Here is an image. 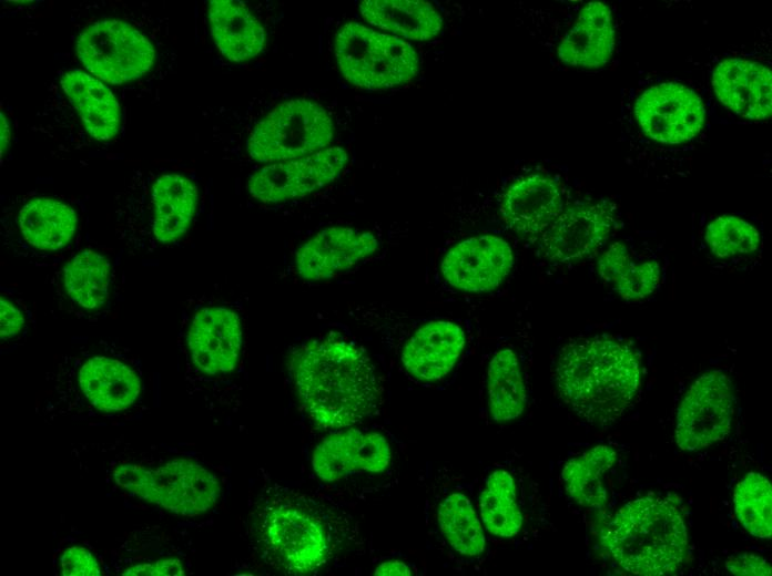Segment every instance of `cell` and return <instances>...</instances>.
<instances>
[{"instance_id": "6da1fadb", "label": "cell", "mask_w": 772, "mask_h": 576, "mask_svg": "<svg viewBox=\"0 0 772 576\" xmlns=\"http://www.w3.org/2000/svg\"><path fill=\"white\" fill-rule=\"evenodd\" d=\"M251 527L261 558L287 575L319 569L348 536L344 517L334 508L278 484L258 496Z\"/></svg>"}, {"instance_id": "7a4b0ae2", "label": "cell", "mask_w": 772, "mask_h": 576, "mask_svg": "<svg viewBox=\"0 0 772 576\" xmlns=\"http://www.w3.org/2000/svg\"><path fill=\"white\" fill-rule=\"evenodd\" d=\"M293 373L304 407L324 426H351L378 412L383 391L375 366L353 342L329 339L305 346Z\"/></svg>"}, {"instance_id": "3957f363", "label": "cell", "mask_w": 772, "mask_h": 576, "mask_svg": "<svg viewBox=\"0 0 772 576\" xmlns=\"http://www.w3.org/2000/svg\"><path fill=\"white\" fill-rule=\"evenodd\" d=\"M640 376V360L632 348L599 336L567 343L553 373L563 402L596 425H608L623 414L638 392Z\"/></svg>"}, {"instance_id": "277c9868", "label": "cell", "mask_w": 772, "mask_h": 576, "mask_svg": "<svg viewBox=\"0 0 772 576\" xmlns=\"http://www.w3.org/2000/svg\"><path fill=\"white\" fill-rule=\"evenodd\" d=\"M600 539L611 559L633 575L671 574L688 553V532L680 510L656 496L624 504L603 527Z\"/></svg>"}, {"instance_id": "5b68a950", "label": "cell", "mask_w": 772, "mask_h": 576, "mask_svg": "<svg viewBox=\"0 0 772 576\" xmlns=\"http://www.w3.org/2000/svg\"><path fill=\"white\" fill-rule=\"evenodd\" d=\"M335 56L343 76L364 89L406 84L419 70L418 54L409 42L357 22H347L338 30Z\"/></svg>"}, {"instance_id": "8992f818", "label": "cell", "mask_w": 772, "mask_h": 576, "mask_svg": "<svg viewBox=\"0 0 772 576\" xmlns=\"http://www.w3.org/2000/svg\"><path fill=\"white\" fill-rule=\"evenodd\" d=\"M113 479L140 498L182 516L205 513L221 494L217 477L189 459H175L156 469L124 464L114 470Z\"/></svg>"}, {"instance_id": "52a82bcc", "label": "cell", "mask_w": 772, "mask_h": 576, "mask_svg": "<svg viewBox=\"0 0 772 576\" xmlns=\"http://www.w3.org/2000/svg\"><path fill=\"white\" fill-rule=\"evenodd\" d=\"M333 136L334 124L323 106L293 99L275 106L254 126L247 152L256 162L273 164L321 151Z\"/></svg>"}, {"instance_id": "ba28073f", "label": "cell", "mask_w": 772, "mask_h": 576, "mask_svg": "<svg viewBox=\"0 0 772 576\" xmlns=\"http://www.w3.org/2000/svg\"><path fill=\"white\" fill-rule=\"evenodd\" d=\"M77 53L91 73L110 84L142 76L155 59L151 42L134 27L119 20L90 24L78 39Z\"/></svg>"}, {"instance_id": "9c48e42d", "label": "cell", "mask_w": 772, "mask_h": 576, "mask_svg": "<svg viewBox=\"0 0 772 576\" xmlns=\"http://www.w3.org/2000/svg\"><path fill=\"white\" fill-rule=\"evenodd\" d=\"M734 395L729 376L714 370L697 378L677 412L676 442L683 451H699L724 440L731 430Z\"/></svg>"}, {"instance_id": "30bf717a", "label": "cell", "mask_w": 772, "mask_h": 576, "mask_svg": "<svg viewBox=\"0 0 772 576\" xmlns=\"http://www.w3.org/2000/svg\"><path fill=\"white\" fill-rule=\"evenodd\" d=\"M348 162L341 146L273 163L257 171L248 182L251 195L263 203H278L308 195L332 183Z\"/></svg>"}, {"instance_id": "8fae6325", "label": "cell", "mask_w": 772, "mask_h": 576, "mask_svg": "<svg viewBox=\"0 0 772 576\" xmlns=\"http://www.w3.org/2000/svg\"><path fill=\"white\" fill-rule=\"evenodd\" d=\"M634 113L643 133L662 144L692 140L705 122L701 99L689 88L672 82L647 89L638 97Z\"/></svg>"}, {"instance_id": "7c38bea8", "label": "cell", "mask_w": 772, "mask_h": 576, "mask_svg": "<svg viewBox=\"0 0 772 576\" xmlns=\"http://www.w3.org/2000/svg\"><path fill=\"white\" fill-rule=\"evenodd\" d=\"M393 452L378 432L349 429L321 441L312 466L323 482H341L354 475L382 474L392 464Z\"/></svg>"}, {"instance_id": "4fadbf2b", "label": "cell", "mask_w": 772, "mask_h": 576, "mask_svg": "<svg viewBox=\"0 0 772 576\" xmlns=\"http://www.w3.org/2000/svg\"><path fill=\"white\" fill-rule=\"evenodd\" d=\"M514 264L509 244L495 235H478L451 247L440 264L446 281L467 292H486L498 287Z\"/></svg>"}, {"instance_id": "5bb4252c", "label": "cell", "mask_w": 772, "mask_h": 576, "mask_svg": "<svg viewBox=\"0 0 772 576\" xmlns=\"http://www.w3.org/2000/svg\"><path fill=\"white\" fill-rule=\"evenodd\" d=\"M614 224L607 204H583L562 210L540 235L545 257L558 264L583 259L608 238Z\"/></svg>"}, {"instance_id": "9a60e30c", "label": "cell", "mask_w": 772, "mask_h": 576, "mask_svg": "<svg viewBox=\"0 0 772 576\" xmlns=\"http://www.w3.org/2000/svg\"><path fill=\"white\" fill-rule=\"evenodd\" d=\"M378 246L377 238L369 232L344 226L328 227L298 248L295 268L303 279H328L369 257Z\"/></svg>"}, {"instance_id": "2e32d148", "label": "cell", "mask_w": 772, "mask_h": 576, "mask_svg": "<svg viewBox=\"0 0 772 576\" xmlns=\"http://www.w3.org/2000/svg\"><path fill=\"white\" fill-rule=\"evenodd\" d=\"M194 366L205 374L234 370L242 347L238 316L225 307H206L193 317L186 336Z\"/></svg>"}, {"instance_id": "e0dca14e", "label": "cell", "mask_w": 772, "mask_h": 576, "mask_svg": "<svg viewBox=\"0 0 772 576\" xmlns=\"http://www.w3.org/2000/svg\"><path fill=\"white\" fill-rule=\"evenodd\" d=\"M466 344L463 328L449 320L421 325L405 343L400 360L415 379L433 383L455 368Z\"/></svg>"}, {"instance_id": "ac0fdd59", "label": "cell", "mask_w": 772, "mask_h": 576, "mask_svg": "<svg viewBox=\"0 0 772 576\" xmlns=\"http://www.w3.org/2000/svg\"><path fill=\"white\" fill-rule=\"evenodd\" d=\"M563 210L557 183L540 174L515 181L500 202L504 222L519 235L540 236Z\"/></svg>"}, {"instance_id": "d6986e66", "label": "cell", "mask_w": 772, "mask_h": 576, "mask_svg": "<svg viewBox=\"0 0 772 576\" xmlns=\"http://www.w3.org/2000/svg\"><path fill=\"white\" fill-rule=\"evenodd\" d=\"M712 85L719 101L749 120H765L772 112L771 71L743 59H725L713 71Z\"/></svg>"}, {"instance_id": "ffe728a7", "label": "cell", "mask_w": 772, "mask_h": 576, "mask_svg": "<svg viewBox=\"0 0 772 576\" xmlns=\"http://www.w3.org/2000/svg\"><path fill=\"white\" fill-rule=\"evenodd\" d=\"M434 527L443 545L463 560H474L486 552V531L478 508L463 487L445 488L433 505Z\"/></svg>"}, {"instance_id": "44dd1931", "label": "cell", "mask_w": 772, "mask_h": 576, "mask_svg": "<svg viewBox=\"0 0 772 576\" xmlns=\"http://www.w3.org/2000/svg\"><path fill=\"white\" fill-rule=\"evenodd\" d=\"M614 51V28L610 8L600 1L588 2L558 47L559 60L573 68L598 69Z\"/></svg>"}, {"instance_id": "7402d4cb", "label": "cell", "mask_w": 772, "mask_h": 576, "mask_svg": "<svg viewBox=\"0 0 772 576\" xmlns=\"http://www.w3.org/2000/svg\"><path fill=\"white\" fill-rule=\"evenodd\" d=\"M207 16L212 38L230 61H247L263 51L266 39L264 28L242 2L212 0Z\"/></svg>"}, {"instance_id": "603a6c76", "label": "cell", "mask_w": 772, "mask_h": 576, "mask_svg": "<svg viewBox=\"0 0 772 576\" xmlns=\"http://www.w3.org/2000/svg\"><path fill=\"white\" fill-rule=\"evenodd\" d=\"M61 85L88 131L99 141L114 137L120 128V105L101 81L81 71L67 72Z\"/></svg>"}, {"instance_id": "cb8c5ba5", "label": "cell", "mask_w": 772, "mask_h": 576, "mask_svg": "<svg viewBox=\"0 0 772 576\" xmlns=\"http://www.w3.org/2000/svg\"><path fill=\"white\" fill-rule=\"evenodd\" d=\"M359 11L368 23L400 39L427 41L443 28L441 16L427 1L365 0Z\"/></svg>"}, {"instance_id": "d4e9b609", "label": "cell", "mask_w": 772, "mask_h": 576, "mask_svg": "<svg viewBox=\"0 0 772 576\" xmlns=\"http://www.w3.org/2000/svg\"><path fill=\"white\" fill-rule=\"evenodd\" d=\"M79 384L92 405L108 412L129 408L141 391L138 374L126 364L106 357L89 359L80 369Z\"/></svg>"}, {"instance_id": "484cf974", "label": "cell", "mask_w": 772, "mask_h": 576, "mask_svg": "<svg viewBox=\"0 0 772 576\" xmlns=\"http://www.w3.org/2000/svg\"><path fill=\"white\" fill-rule=\"evenodd\" d=\"M477 508L486 533L500 539L519 535L525 517L510 471L501 465L489 471L479 488Z\"/></svg>"}, {"instance_id": "4316f807", "label": "cell", "mask_w": 772, "mask_h": 576, "mask_svg": "<svg viewBox=\"0 0 772 576\" xmlns=\"http://www.w3.org/2000/svg\"><path fill=\"white\" fill-rule=\"evenodd\" d=\"M153 234L161 243L181 237L189 228L197 203V188L185 176L164 174L152 188Z\"/></svg>"}, {"instance_id": "83f0119b", "label": "cell", "mask_w": 772, "mask_h": 576, "mask_svg": "<svg viewBox=\"0 0 772 576\" xmlns=\"http://www.w3.org/2000/svg\"><path fill=\"white\" fill-rule=\"evenodd\" d=\"M617 452L609 445H596L566 462L561 479L570 498L578 505L601 510L608 501L605 474L617 461Z\"/></svg>"}, {"instance_id": "f1b7e54d", "label": "cell", "mask_w": 772, "mask_h": 576, "mask_svg": "<svg viewBox=\"0 0 772 576\" xmlns=\"http://www.w3.org/2000/svg\"><path fill=\"white\" fill-rule=\"evenodd\" d=\"M486 387L494 421L506 423L522 414L527 390L518 356L512 349L502 348L494 353L487 368Z\"/></svg>"}, {"instance_id": "f546056e", "label": "cell", "mask_w": 772, "mask_h": 576, "mask_svg": "<svg viewBox=\"0 0 772 576\" xmlns=\"http://www.w3.org/2000/svg\"><path fill=\"white\" fill-rule=\"evenodd\" d=\"M75 212L52 198H35L19 213V226L26 240L43 250H57L67 245L77 227Z\"/></svg>"}, {"instance_id": "4dcf8cb0", "label": "cell", "mask_w": 772, "mask_h": 576, "mask_svg": "<svg viewBox=\"0 0 772 576\" xmlns=\"http://www.w3.org/2000/svg\"><path fill=\"white\" fill-rule=\"evenodd\" d=\"M597 266L603 281L626 300L650 296L660 282V265L652 260L632 261L628 248L621 243L611 244L599 257Z\"/></svg>"}, {"instance_id": "1f68e13d", "label": "cell", "mask_w": 772, "mask_h": 576, "mask_svg": "<svg viewBox=\"0 0 772 576\" xmlns=\"http://www.w3.org/2000/svg\"><path fill=\"white\" fill-rule=\"evenodd\" d=\"M108 259L93 251L82 250L63 268V286L68 296L84 309L102 307L109 296Z\"/></svg>"}, {"instance_id": "d6a6232c", "label": "cell", "mask_w": 772, "mask_h": 576, "mask_svg": "<svg viewBox=\"0 0 772 576\" xmlns=\"http://www.w3.org/2000/svg\"><path fill=\"white\" fill-rule=\"evenodd\" d=\"M733 505L737 518L754 537L772 535V486L758 472L748 473L735 486Z\"/></svg>"}, {"instance_id": "836d02e7", "label": "cell", "mask_w": 772, "mask_h": 576, "mask_svg": "<svg viewBox=\"0 0 772 576\" xmlns=\"http://www.w3.org/2000/svg\"><path fill=\"white\" fill-rule=\"evenodd\" d=\"M705 241L720 258L748 255L761 243L759 230L738 216H719L707 226Z\"/></svg>"}, {"instance_id": "e575fe53", "label": "cell", "mask_w": 772, "mask_h": 576, "mask_svg": "<svg viewBox=\"0 0 772 576\" xmlns=\"http://www.w3.org/2000/svg\"><path fill=\"white\" fill-rule=\"evenodd\" d=\"M61 570L64 576H100L101 568L91 552L81 546L67 548L61 556Z\"/></svg>"}, {"instance_id": "d590c367", "label": "cell", "mask_w": 772, "mask_h": 576, "mask_svg": "<svg viewBox=\"0 0 772 576\" xmlns=\"http://www.w3.org/2000/svg\"><path fill=\"white\" fill-rule=\"evenodd\" d=\"M725 568L733 575H771L772 568L765 558L752 553H741L730 556L725 562Z\"/></svg>"}, {"instance_id": "8d00e7d4", "label": "cell", "mask_w": 772, "mask_h": 576, "mask_svg": "<svg viewBox=\"0 0 772 576\" xmlns=\"http://www.w3.org/2000/svg\"><path fill=\"white\" fill-rule=\"evenodd\" d=\"M184 574L182 563L176 558L133 565L122 573V575L134 576H182Z\"/></svg>"}, {"instance_id": "74e56055", "label": "cell", "mask_w": 772, "mask_h": 576, "mask_svg": "<svg viewBox=\"0 0 772 576\" xmlns=\"http://www.w3.org/2000/svg\"><path fill=\"white\" fill-rule=\"evenodd\" d=\"M0 319L1 339L16 336L23 326V317L20 310L3 297L1 298Z\"/></svg>"}, {"instance_id": "f35d334b", "label": "cell", "mask_w": 772, "mask_h": 576, "mask_svg": "<svg viewBox=\"0 0 772 576\" xmlns=\"http://www.w3.org/2000/svg\"><path fill=\"white\" fill-rule=\"evenodd\" d=\"M374 575H412V569L404 562L386 560L375 568Z\"/></svg>"}, {"instance_id": "ab89813d", "label": "cell", "mask_w": 772, "mask_h": 576, "mask_svg": "<svg viewBox=\"0 0 772 576\" xmlns=\"http://www.w3.org/2000/svg\"><path fill=\"white\" fill-rule=\"evenodd\" d=\"M1 120H0V141H1V156L3 155L4 151L7 150L10 141V127L8 124L7 119L4 117L3 113L0 114Z\"/></svg>"}]
</instances>
